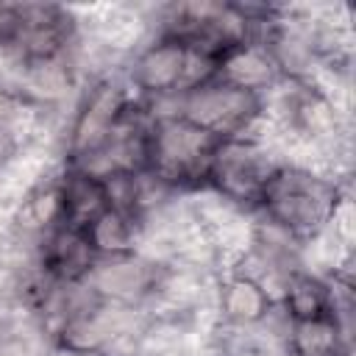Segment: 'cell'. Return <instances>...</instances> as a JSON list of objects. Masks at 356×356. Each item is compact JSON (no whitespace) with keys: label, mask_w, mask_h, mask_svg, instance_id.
<instances>
[{"label":"cell","mask_w":356,"mask_h":356,"mask_svg":"<svg viewBox=\"0 0 356 356\" xmlns=\"http://www.w3.org/2000/svg\"><path fill=\"white\" fill-rule=\"evenodd\" d=\"M117 334H120V320L114 303L97 300L95 306H81L64 314L58 325V345L70 353L86 356V353H100Z\"/></svg>","instance_id":"30bf717a"},{"label":"cell","mask_w":356,"mask_h":356,"mask_svg":"<svg viewBox=\"0 0 356 356\" xmlns=\"http://www.w3.org/2000/svg\"><path fill=\"white\" fill-rule=\"evenodd\" d=\"M273 298L264 284L248 273H234L220 286V312L234 325H256L270 314Z\"/></svg>","instance_id":"4fadbf2b"},{"label":"cell","mask_w":356,"mask_h":356,"mask_svg":"<svg viewBox=\"0 0 356 356\" xmlns=\"http://www.w3.org/2000/svg\"><path fill=\"white\" fill-rule=\"evenodd\" d=\"M281 303H284V312H286L289 323L317 320V317H325V314H339L331 284H325L323 278H317L312 273H303V270H292L286 275Z\"/></svg>","instance_id":"5bb4252c"},{"label":"cell","mask_w":356,"mask_h":356,"mask_svg":"<svg viewBox=\"0 0 356 356\" xmlns=\"http://www.w3.org/2000/svg\"><path fill=\"white\" fill-rule=\"evenodd\" d=\"M72 33H75V22L67 8L44 6V3H25L22 31L11 53L19 67L58 61L67 56Z\"/></svg>","instance_id":"52a82bcc"},{"label":"cell","mask_w":356,"mask_h":356,"mask_svg":"<svg viewBox=\"0 0 356 356\" xmlns=\"http://www.w3.org/2000/svg\"><path fill=\"white\" fill-rule=\"evenodd\" d=\"M83 284H89L95 298L103 303H134L156 289V267L136 259L134 253L97 259L95 270Z\"/></svg>","instance_id":"9c48e42d"},{"label":"cell","mask_w":356,"mask_h":356,"mask_svg":"<svg viewBox=\"0 0 356 356\" xmlns=\"http://www.w3.org/2000/svg\"><path fill=\"white\" fill-rule=\"evenodd\" d=\"M292 122L306 136H328L337 125L334 106L314 86L298 81V92L292 97Z\"/></svg>","instance_id":"e0dca14e"},{"label":"cell","mask_w":356,"mask_h":356,"mask_svg":"<svg viewBox=\"0 0 356 356\" xmlns=\"http://www.w3.org/2000/svg\"><path fill=\"white\" fill-rule=\"evenodd\" d=\"M97 264V253L83 228L56 225L42 242V270L56 286H75L89 278Z\"/></svg>","instance_id":"ba28073f"},{"label":"cell","mask_w":356,"mask_h":356,"mask_svg":"<svg viewBox=\"0 0 356 356\" xmlns=\"http://www.w3.org/2000/svg\"><path fill=\"white\" fill-rule=\"evenodd\" d=\"M131 106L122 83L106 78L97 81L81 100L70 136H67V167H83L111 136L120 117Z\"/></svg>","instance_id":"8992f818"},{"label":"cell","mask_w":356,"mask_h":356,"mask_svg":"<svg viewBox=\"0 0 356 356\" xmlns=\"http://www.w3.org/2000/svg\"><path fill=\"white\" fill-rule=\"evenodd\" d=\"M58 195H61V222L72 228H89L108 206V184L81 167H67V172L58 178Z\"/></svg>","instance_id":"7c38bea8"},{"label":"cell","mask_w":356,"mask_h":356,"mask_svg":"<svg viewBox=\"0 0 356 356\" xmlns=\"http://www.w3.org/2000/svg\"><path fill=\"white\" fill-rule=\"evenodd\" d=\"M214 61L189 50L172 36H159L147 44L131 67V83L145 97H178L181 92L211 78Z\"/></svg>","instance_id":"277c9868"},{"label":"cell","mask_w":356,"mask_h":356,"mask_svg":"<svg viewBox=\"0 0 356 356\" xmlns=\"http://www.w3.org/2000/svg\"><path fill=\"white\" fill-rule=\"evenodd\" d=\"M97 259L111 256H128L136 245V214L122 211L117 206H108L89 228H83Z\"/></svg>","instance_id":"2e32d148"},{"label":"cell","mask_w":356,"mask_h":356,"mask_svg":"<svg viewBox=\"0 0 356 356\" xmlns=\"http://www.w3.org/2000/svg\"><path fill=\"white\" fill-rule=\"evenodd\" d=\"M211 78L264 95V89L273 86L281 78V72H278L273 56L267 53V47L259 39H248V42H239V44L228 47L214 61Z\"/></svg>","instance_id":"8fae6325"},{"label":"cell","mask_w":356,"mask_h":356,"mask_svg":"<svg viewBox=\"0 0 356 356\" xmlns=\"http://www.w3.org/2000/svg\"><path fill=\"white\" fill-rule=\"evenodd\" d=\"M273 161L264 147L250 136L217 139L206 167V186L236 206L256 209L261 189L273 172Z\"/></svg>","instance_id":"5b68a950"},{"label":"cell","mask_w":356,"mask_h":356,"mask_svg":"<svg viewBox=\"0 0 356 356\" xmlns=\"http://www.w3.org/2000/svg\"><path fill=\"white\" fill-rule=\"evenodd\" d=\"M339 203L342 192L337 181L306 167L275 164L256 209L286 239L309 242L334 222Z\"/></svg>","instance_id":"6da1fadb"},{"label":"cell","mask_w":356,"mask_h":356,"mask_svg":"<svg viewBox=\"0 0 356 356\" xmlns=\"http://www.w3.org/2000/svg\"><path fill=\"white\" fill-rule=\"evenodd\" d=\"M286 348L289 356H348V339L339 314L289 323Z\"/></svg>","instance_id":"9a60e30c"},{"label":"cell","mask_w":356,"mask_h":356,"mask_svg":"<svg viewBox=\"0 0 356 356\" xmlns=\"http://www.w3.org/2000/svg\"><path fill=\"white\" fill-rule=\"evenodd\" d=\"M25 3H0V50L11 53L22 31Z\"/></svg>","instance_id":"d6986e66"},{"label":"cell","mask_w":356,"mask_h":356,"mask_svg":"<svg viewBox=\"0 0 356 356\" xmlns=\"http://www.w3.org/2000/svg\"><path fill=\"white\" fill-rule=\"evenodd\" d=\"M217 139L184 122L178 114L150 120L145 178L161 186H206V167Z\"/></svg>","instance_id":"7a4b0ae2"},{"label":"cell","mask_w":356,"mask_h":356,"mask_svg":"<svg viewBox=\"0 0 356 356\" xmlns=\"http://www.w3.org/2000/svg\"><path fill=\"white\" fill-rule=\"evenodd\" d=\"M261 108L264 95L209 78L181 92L172 114H178L184 122H189L211 139H231L245 136V131L259 120Z\"/></svg>","instance_id":"3957f363"},{"label":"cell","mask_w":356,"mask_h":356,"mask_svg":"<svg viewBox=\"0 0 356 356\" xmlns=\"http://www.w3.org/2000/svg\"><path fill=\"white\" fill-rule=\"evenodd\" d=\"M67 86H70V67L64 64V58L22 67V95L39 100H56L64 95Z\"/></svg>","instance_id":"ac0fdd59"}]
</instances>
